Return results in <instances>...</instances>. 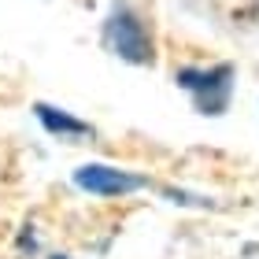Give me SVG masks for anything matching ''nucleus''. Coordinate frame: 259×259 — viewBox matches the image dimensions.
Listing matches in <instances>:
<instances>
[{
	"instance_id": "4",
	"label": "nucleus",
	"mask_w": 259,
	"mask_h": 259,
	"mask_svg": "<svg viewBox=\"0 0 259 259\" xmlns=\"http://www.w3.org/2000/svg\"><path fill=\"white\" fill-rule=\"evenodd\" d=\"M37 115H41V122L49 126L52 134H89L85 122L70 119V115H56V108H49V104H37Z\"/></svg>"
},
{
	"instance_id": "3",
	"label": "nucleus",
	"mask_w": 259,
	"mask_h": 259,
	"mask_svg": "<svg viewBox=\"0 0 259 259\" xmlns=\"http://www.w3.org/2000/svg\"><path fill=\"white\" fill-rule=\"evenodd\" d=\"M74 182L81 189L97 193V196H126V193H137L145 189V178H137V174H126L119 167H104V163H89V167H78Z\"/></svg>"
},
{
	"instance_id": "2",
	"label": "nucleus",
	"mask_w": 259,
	"mask_h": 259,
	"mask_svg": "<svg viewBox=\"0 0 259 259\" xmlns=\"http://www.w3.org/2000/svg\"><path fill=\"white\" fill-rule=\"evenodd\" d=\"M178 85L193 93L196 108L204 115H219L233 93V67H207V70H182Z\"/></svg>"
},
{
	"instance_id": "1",
	"label": "nucleus",
	"mask_w": 259,
	"mask_h": 259,
	"mask_svg": "<svg viewBox=\"0 0 259 259\" xmlns=\"http://www.w3.org/2000/svg\"><path fill=\"white\" fill-rule=\"evenodd\" d=\"M104 41H108V49L115 56H122L130 63H148L152 60V37H148L145 22L122 4L108 15V22H104Z\"/></svg>"
}]
</instances>
